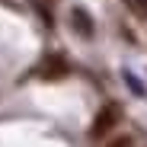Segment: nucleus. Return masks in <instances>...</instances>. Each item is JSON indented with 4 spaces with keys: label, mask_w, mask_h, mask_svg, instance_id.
I'll return each instance as SVG.
<instances>
[{
    "label": "nucleus",
    "mask_w": 147,
    "mask_h": 147,
    "mask_svg": "<svg viewBox=\"0 0 147 147\" xmlns=\"http://www.w3.org/2000/svg\"><path fill=\"white\" fill-rule=\"evenodd\" d=\"M118 118H121V109L115 106V102H109V106H102L99 112H96V118H93V125H90V138L93 141H99V138H106L115 125H118Z\"/></svg>",
    "instance_id": "f257e3e1"
},
{
    "label": "nucleus",
    "mask_w": 147,
    "mask_h": 147,
    "mask_svg": "<svg viewBox=\"0 0 147 147\" xmlns=\"http://www.w3.org/2000/svg\"><path fill=\"white\" fill-rule=\"evenodd\" d=\"M38 77H42V80H61V77H67V61H64L61 55L45 58V61L38 64Z\"/></svg>",
    "instance_id": "f03ea898"
},
{
    "label": "nucleus",
    "mask_w": 147,
    "mask_h": 147,
    "mask_svg": "<svg viewBox=\"0 0 147 147\" xmlns=\"http://www.w3.org/2000/svg\"><path fill=\"white\" fill-rule=\"evenodd\" d=\"M70 19H74V29H77L80 35H86V38L93 35V16H90L83 7H74V10H70Z\"/></svg>",
    "instance_id": "7ed1b4c3"
},
{
    "label": "nucleus",
    "mask_w": 147,
    "mask_h": 147,
    "mask_svg": "<svg viewBox=\"0 0 147 147\" xmlns=\"http://www.w3.org/2000/svg\"><path fill=\"white\" fill-rule=\"evenodd\" d=\"M106 147H134V141H131V138H115V141H109Z\"/></svg>",
    "instance_id": "20e7f679"
},
{
    "label": "nucleus",
    "mask_w": 147,
    "mask_h": 147,
    "mask_svg": "<svg viewBox=\"0 0 147 147\" xmlns=\"http://www.w3.org/2000/svg\"><path fill=\"white\" fill-rule=\"evenodd\" d=\"M138 7H141V13L147 16V0H138Z\"/></svg>",
    "instance_id": "39448f33"
}]
</instances>
